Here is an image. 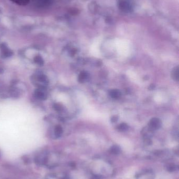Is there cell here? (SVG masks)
Wrapping results in <instances>:
<instances>
[{
	"instance_id": "obj_1",
	"label": "cell",
	"mask_w": 179,
	"mask_h": 179,
	"mask_svg": "<svg viewBox=\"0 0 179 179\" xmlns=\"http://www.w3.org/2000/svg\"><path fill=\"white\" fill-rule=\"evenodd\" d=\"M149 126L153 130H158L161 126V122L157 118H153L149 123Z\"/></svg>"
},
{
	"instance_id": "obj_2",
	"label": "cell",
	"mask_w": 179,
	"mask_h": 179,
	"mask_svg": "<svg viewBox=\"0 0 179 179\" xmlns=\"http://www.w3.org/2000/svg\"><path fill=\"white\" fill-rule=\"evenodd\" d=\"M89 77V74L86 71H82L80 72V74L78 77V81L80 83H83L86 82Z\"/></svg>"
},
{
	"instance_id": "obj_3",
	"label": "cell",
	"mask_w": 179,
	"mask_h": 179,
	"mask_svg": "<svg viewBox=\"0 0 179 179\" xmlns=\"http://www.w3.org/2000/svg\"><path fill=\"white\" fill-rule=\"evenodd\" d=\"M171 76L174 81H178L179 79V68L178 66H176V67L174 68L173 70L172 71Z\"/></svg>"
},
{
	"instance_id": "obj_4",
	"label": "cell",
	"mask_w": 179,
	"mask_h": 179,
	"mask_svg": "<svg viewBox=\"0 0 179 179\" xmlns=\"http://www.w3.org/2000/svg\"><path fill=\"white\" fill-rule=\"evenodd\" d=\"M109 94L113 99H119L120 97L121 92L117 89L112 90L109 93Z\"/></svg>"
},
{
	"instance_id": "obj_5",
	"label": "cell",
	"mask_w": 179,
	"mask_h": 179,
	"mask_svg": "<svg viewBox=\"0 0 179 179\" xmlns=\"http://www.w3.org/2000/svg\"><path fill=\"white\" fill-rule=\"evenodd\" d=\"M35 96L37 98V99H40V100H44L45 99V94L40 90H37L35 91Z\"/></svg>"
},
{
	"instance_id": "obj_6",
	"label": "cell",
	"mask_w": 179,
	"mask_h": 179,
	"mask_svg": "<svg viewBox=\"0 0 179 179\" xmlns=\"http://www.w3.org/2000/svg\"><path fill=\"white\" fill-rule=\"evenodd\" d=\"M63 133V129L62 127L61 126H57L56 127L55 130V134L57 137H59L62 135Z\"/></svg>"
},
{
	"instance_id": "obj_7",
	"label": "cell",
	"mask_w": 179,
	"mask_h": 179,
	"mask_svg": "<svg viewBox=\"0 0 179 179\" xmlns=\"http://www.w3.org/2000/svg\"><path fill=\"white\" fill-rule=\"evenodd\" d=\"M11 1L20 5H25L29 2L30 0H11Z\"/></svg>"
},
{
	"instance_id": "obj_8",
	"label": "cell",
	"mask_w": 179,
	"mask_h": 179,
	"mask_svg": "<svg viewBox=\"0 0 179 179\" xmlns=\"http://www.w3.org/2000/svg\"><path fill=\"white\" fill-rule=\"evenodd\" d=\"M2 49L3 51L4 56H6V57H9V56H11L12 55V53L11 51H9V50L7 49L5 47L3 46L2 48Z\"/></svg>"
},
{
	"instance_id": "obj_9",
	"label": "cell",
	"mask_w": 179,
	"mask_h": 179,
	"mask_svg": "<svg viewBox=\"0 0 179 179\" xmlns=\"http://www.w3.org/2000/svg\"><path fill=\"white\" fill-rule=\"evenodd\" d=\"M34 61L37 64L40 65H43V60L40 56H38L35 57L34 58Z\"/></svg>"
},
{
	"instance_id": "obj_10",
	"label": "cell",
	"mask_w": 179,
	"mask_h": 179,
	"mask_svg": "<svg viewBox=\"0 0 179 179\" xmlns=\"http://www.w3.org/2000/svg\"><path fill=\"white\" fill-rule=\"evenodd\" d=\"M128 128V126L126 123L121 124L118 126V129L120 131H122V132L127 130Z\"/></svg>"
},
{
	"instance_id": "obj_11",
	"label": "cell",
	"mask_w": 179,
	"mask_h": 179,
	"mask_svg": "<svg viewBox=\"0 0 179 179\" xmlns=\"http://www.w3.org/2000/svg\"><path fill=\"white\" fill-rule=\"evenodd\" d=\"M38 79L40 82H42L44 83H47L48 82L47 78L46 76H45L44 75H40L38 77Z\"/></svg>"
},
{
	"instance_id": "obj_12",
	"label": "cell",
	"mask_w": 179,
	"mask_h": 179,
	"mask_svg": "<svg viewBox=\"0 0 179 179\" xmlns=\"http://www.w3.org/2000/svg\"><path fill=\"white\" fill-rule=\"evenodd\" d=\"M118 120V117L116 115L113 116L111 118V122L112 123H116Z\"/></svg>"
},
{
	"instance_id": "obj_13",
	"label": "cell",
	"mask_w": 179,
	"mask_h": 179,
	"mask_svg": "<svg viewBox=\"0 0 179 179\" xmlns=\"http://www.w3.org/2000/svg\"><path fill=\"white\" fill-rule=\"evenodd\" d=\"M54 107H55V108L56 110H57V111H60L62 109L61 106L60 105H59V104H56V105H55Z\"/></svg>"
},
{
	"instance_id": "obj_14",
	"label": "cell",
	"mask_w": 179,
	"mask_h": 179,
	"mask_svg": "<svg viewBox=\"0 0 179 179\" xmlns=\"http://www.w3.org/2000/svg\"><path fill=\"white\" fill-rule=\"evenodd\" d=\"M3 72V70L2 69H0V73H2Z\"/></svg>"
}]
</instances>
